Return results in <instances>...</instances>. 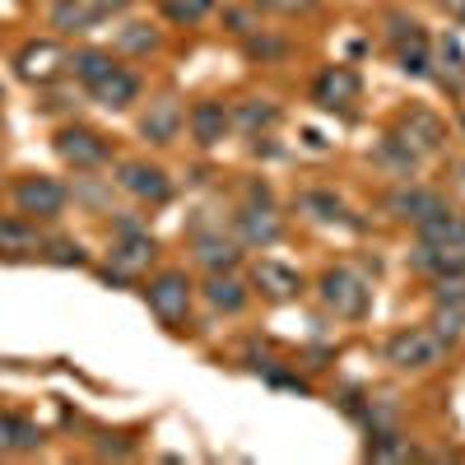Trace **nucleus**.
I'll use <instances>...</instances> for the list:
<instances>
[{
	"label": "nucleus",
	"instance_id": "obj_1",
	"mask_svg": "<svg viewBox=\"0 0 465 465\" xmlns=\"http://www.w3.org/2000/svg\"><path fill=\"white\" fill-rule=\"evenodd\" d=\"M442 359H447V340L438 331L414 326V331H401V335L386 340V363H396L401 372H429Z\"/></svg>",
	"mask_w": 465,
	"mask_h": 465
},
{
	"label": "nucleus",
	"instance_id": "obj_2",
	"mask_svg": "<svg viewBox=\"0 0 465 465\" xmlns=\"http://www.w3.org/2000/svg\"><path fill=\"white\" fill-rule=\"evenodd\" d=\"M317 293H322V302L331 307V312L344 317V322H359L368 312V302H372V289L354 275V270H344V265L340 270H326Z\"/></svg>",
	"mask_w": 465,
	"mask_h": 465
},
{
	"label": "nucleus",
	"instance_id": "obj_3",
	"mask_svg": "<svg viewBox=\"0 0 465 465\" xmlns=\"http://www.w3.org/2000/svg\"><path fill=\"white\" fill-rule=\"evenodd\" d=\"M149 307H153V317H159L163 326H182L186 312H191V284L186 275H177V270H168V275H159L149 289H144Z\"/></svg>",
	"mask_w": 465,
	"mask_h": 465
},
{
	"label": "nucleus",
	"instance_id": "obj_4",
	"mask_svg": "<svg viewBox=\"0 0 465 465\" xmlns=\"http://www.w3.org/2000/svg\"><path fill=\"white\" fill-rule=\"evenodd\" d=\"M396 135L423 159V153H438L447 144V122H442L438 112H429V107H410L401 122H396Z\"/></svg>",
	"mask_w": 465,
	"mask_h": 465
},
{
	"label": "nucleus",
	"instance_id": "obj_5",
	"mask_svg": "<svg viewBox=\"0 0 465 465\" xmlns=\"http://www.w3.org/2000/svg\"><path fill=\"white\" fill-rule=\"evenodd\" d=\"M312 98H317V107H326V112H349V107L359 103V74L349 70V65L322 70L317 84H312Z\"/></svg>",
	"mask_w": 465,
	"mask_h": 465
},
{
	"label": "nucleus",
	"instance_id": "obj_6",
	"mask_svg": "<svg viewBox=\"0 0 465 465\" xmlns=\"http://www.w3.org/2000/svg\"><path fill=\"white\" fill-rule=\"evenodd\" d=\"M15 201H19L24 214L52 219V214H61V205H65V186H56L52 177H28V182H19Z\"/></svg>",
	"mask_w": 465,
	"mask_h": 465
},
{
	"label": "nucleus",
	"instance_id": "obj_7",
	"mask_svg": "<svg viewBox=\"0 0 465 465\" xmlns=\"http://www.w3.org/2000/svg\"><path fill=\"white\" fill-rule=\"evenodd\" d=\"M386 210H391L396 219H405V223H419V219H429V214H438L442 210V196L438 191H429V186H396L391 196H386Z\"/></svg>",
	"mask_w": 465,
	"mask_h": 465
},
{
	"label": "nucleus",
	"instance_id": "obj_8",
	"mask_svg": "<svg viewBox=\"0 0 465 465\" xmlns=\"http://www.w3.org/2000/svg\"><path fill=\"white\" fill-rule=\"evenodd\" d=\"M414 270H423V275L433 280H456L465 275V247H433V242H419L414 256H410Z\"/></svg>",
	"mask_w": 465,
	"mask_h": 465
},
{
	"label": "nucleus",
	"instance_id": "obj_9",
	"mask_svg": "<svg viewBox=\"0 0 465 465\" xmlns=\"http://www.w3.org/2000/svg\"><path fill=\"white\" fill-rule=\"evenodd\" d=\"M149 261H153V238L140 232L135 223H122V238L112 242V265L122 270V275H135V270H144Z\"/></svg>",
	"mask_w": 465,
	"mask_h": 465
},
{
	"label": "nucleus",
	"instance_id": "obj_10",
	"mask_svg": "<svg viewBox=\"0 0 465 465\" xmlns=\"http://www.w3.org/2000/svg\"><path fill=\"white\" fill-rule=\"evenodd\" d=\"M252 284H256L265 298H275V302H289V298H298V293H302L298 270H289V265H280V261H256Z\"/></svg>",
	"mask_w": 465,
	"mask_h": 465
},
{
	"label": "nucleus",
	"instance_id": "obj_11",
	"mask_svg": "<svg viewBox=\"0 0 465 465\" xmlns=\"http://www.w3.org/2000/svg\"><path fill=\"white\" fill-rule=\"evenodd\" d=\"M56 149H61V159L65 163H74V168H98L103 159H107V144L94 135V131H61V140H56Z\"/></svg>",
	"mask_w": 465,
	"mask_h": 465
},
{
	"label": "nucleus",
	"instance_id": "obj_12",
	"mask_svg": "<svg viewBox=\"0 0 465 465\" xmlns=\"http://www.w3.org/2000/svg\"><path fill=\"white\" fill-rule=\"evenodd\" d=\"M419 242H433V247H465V214H451L447 205L429 219H419Z\"/></svg>",
	"mask_w": 465,
	"mask_h": 465
},
{
	"label": "nucleus",
	"instance_id": "obj_13",
	"mask_svg": "<svg viewBox=\"0 0 465 465\" xmlns=\"http://www.w3.org/2000/svg\"><path fill=\"white\" fill-rule=\"evenodd\" d=\"M186 122H191V135H196V144H205V149H210V144H219V140L228 135L232 116H228V107H223V103H196Z\"/></svg>",
	"mask_w": 465,
	"mask_h": 465
},
{
	"label": "nucleus",
	"instance_id": "obj_14",
	"mask_svg": "<svg viewBox=\"0 0 465 465\" xmlns=\"http://www.w3.org/2000/svg\"><path fill=\"white\" fill-rule=\"evenodd\" d=\"M280 232H284V228H280L275 214H270V205H261V210L247 205V210L238 214V238H242L247 247H275Z\"/></svg>",
	"mask_w": 465,
	"mask_h": 465
},
{
	"label": "nucleus",
	"instance_id": "obj_15",
	"mask_svg": "<svg viewBox=\"0 0 465 465\" xmlns=\"http://www.w3.org/2000/svg\"><path fill=\"white\" fill-rule=\"evenodd\" d=\"M116 182H122L131 196H140V201H168V191H173L163 168H149V163H126Z\"/></svg>",
	"mask_w": 465,
	"mask_h": 465
},
{
	"label": "nucleus",
	"instance_id": "obj_16",
	"mask_svg": "<svg viewBox=\"0 0 465 465\" xmlns=\"http://www.w3.org/2000/svg\"><path fill=\"white\" fill-rule=\"evenodd\" d=\"M238 261H242V242L223 238V232H201L196 238V265H205L210 275L214 270H232Z\"/></svg>",
	"mask_w": 465,
	"mask_h": 465
},
{
	"label": "nucleus",
	"instance_id": "obj_17",
	"mask_svg": "<svg viewBox=\"0 0 465 465\" xmlns=\"http://www.w3.org/2000/svg\"><path fill=\"white\" fill-rule=\"evenodd\" d=\"M177 126H182V112H177L173 98H163V103H153V107L144 112L140 135H144L149 144H173V140H177Z\"/></svg>",
	"mask_w": 465,
	"mask_h": 465
},
{
	"label": "nucleus",
	"instance_id": "obj_18",
	"mask_svg": "<svg viewBox=\"0 0 465 465\" xmlns=\"http://www.w3.org/2000/svg\"><path fill=\"white\" fill-rule=\"evenodd\" d=\"M205 302L214 307V312H242L247 307V289H242V280H232V270H214L210 275V284H205Z\"/></svg>",
	"mask_w": 465,
	"mask_h": 465
},
{
	"label": "nucleus",
	"instance_id": "obj_19",
	"mask_svg": "<svg viewBox=\"0 0 465 465\" xmlns=\"http://www.w3.org/2000/svg\"><path fill=\"white\" fill-rule=\"evenodd\" d=\"M377 163L391 173V177H401V182H410L414 177V168H419V153L401 140V135H386L381 144H377Z\"/></svg>",
	"mask_w": 465,
	"mask_h": 465
},
{
	"label": "nucleus",
	"instance_id": "obj_20",
	"mask_svg": "<svg viewBox=\"0 0 465 465\" xmlns=\"http://www.w3.org/2000/svg\"><path fill=\"white\" fill-rule=\"evenodd\" d=\"M61 70V52L52 43H33L19 52V74L24 80H52V74Z\"/></svg>",
	"mask_w": 465,
	"mask_h": 465
},
{
	"label": "nucleus",
	"instance_id": "obj_21",
	"mask_svg": "<svg viewBox=\"0 0 465 465\" xmlns=\"http://www.w3.org/2000/svg\"><path fill=\"white\" fill-rule=\"evenodd\" d=\"M94 94H98L107 107H131V103H135V94H140V80H135L131 70L116 65V70L107 74V80H98V84H94Z\"/></svg>",
	"mask_w": 465,
	"mask_h": 465
},
{
	"label": "nucleus",
	"instance_id": "obj_22",
	"mask_svg": "<svg viewBox=\"0 0 465 465\" xmlns=\"http://www.w3.org/2000/svg\"><path fill=\"white\" fill-rule=\"evenodd\" d=\"M228 116H232V126H242V131H265V126L280 122V107L265 103V98H247V103L232 107Z\"/></svg>",
	"mask_w": 465,
	"mask_h": 465
},
{
	"label": "nucleus",
	"instance_id": "obj_23",
	"mask_svg": "<svg viewBox=\"0 0 465 465\" xmlns=\"http://www.w3.org/2000/svg\"><path fill=\"white\" fill-rule=\"evenodd\" d=\"M298 210H302L307 219H317V223H340V219H344V205L331 196V191H302Z\"/></svg>",
	"mask_w": 465,
	"mask_h": 465
},
{
	"label": "nucleus",
	"instance_id": "obj_24",
	"mask_svg": "<svg viewBox=\"0 0 465 465\" xmlns=\"http://www.w3.org/2000/svg\"><path fill=\"white\" fill-rule=\"evenodd\" d=\"M414 456V447H410V438H401L396 429H381V433H372V442H368V460H410Z\"/></svg>",
	"mask_w": 465,
	"mask_h": 465
},
{
	"label": "nucleus",
	"instance_id": "obj_25",
	"mask_svg": "<svg viewBox=\"0 0 465 465\" xmlns=\"http://www.w3.org/2000/svg\"><path fill=\"white\" fill-rule=\"evenodd\" d=\"M112 70H116V61H112L107 52H80V56H74V74H80L89 89H94L98 80H107Z\"/></svg>",
	"mask_w": 465,
	"mask_h": 465
},
{
	"label": "nucleus",
	"instance_id": "obj_26",
	"mask_svg": "<svg viewBox=\"0 0 465 465\" xmlns=\"http://www.w3.org/2000/svg\"><path fill=\"white\" fill-rule=\"evenodd\" d=\"M210 5H214V0H163V15L173 24H196V19L210 15Z\"/></svg>",
	"mask_w": 465,
	"mask_h": 465
},
{
	"label": "nucleus",
	"instance_id": "obj_27",
	"mask_svg": "<svg viewBox=\"0 0 465 465\" xmlns=\"http://www.w3.org/2000/svg\"><path fill=\"white\" fill-rule=\"evenodd\" d=\"M386 37H391L396 47H410V43H423V28H419V19L386 15Z\"/></svg>",
	"mask_w": 465,
	"mask_h": 465
},
{
	"label": "nucleus",
	"instance_id": "obj_28",
	"mask_svg": "<svg viewBox=\"0 0 465 465\" xmlns=\"http://www.w3.org/2000/svg\"><path fill=\"white\" fill-rule=\"evenodd\" d=\"M429 37H423V43H410V47H401V70L405 74H414V80H423V74H429Z\"/></svg>",
	"mask_w": 465,
	"mask_h": 465
},
{
	"label": "nucleus",
	"instance_id": "obj_29",
	"mask_svg": "<svg viewBox=\"0 0 465 465\" xmlns=\"http://www.w3.org/2000/svg\"><path fill=\"white\" fill-rule=\"evenodd\" d=\"M89 19H94V15H89L84 5H70V0H61V5L52 10V24H56V28H65V33H80V28H89Z\"/></svg>",
	"mask_w": 465,
	"mask_h": 465
},
{
	"label": "nucleus",
	"instance_id": "obj_30",
	"mask_svg": "<svg viewBox=\"0 0 465 465\" xmlns=\"http://www.w3.org/2000/svg\"><path fill=\"white\" fill-rule=\"evenodd\" d=\"M37 238L24 228V223H0V252H28Z\"/></svg>",
	"mask_w": 465,
	"mask_h": 465
},
{
	"label": "nucleus",
	"instance_id": "obj_31",
	"mask_svg": "<svg viewBox=\"0 0 465 465\" xmlns=\"http://www.w3.org/2000/svg\"><path fill=\"white\" fill-rule=\"evenodd\" d=\"M116 43H122L126 52H149V47H153V33H149V24H126Z\"/></svg>",
	"mask_w": 465,
	"mask_h": 465
},
{
	"label": "nucleus",
	"instance_id": "obj_32",
	"mask_svg": "<svg viewBox=\"0 0 465 465\" xmlns=\"http://www.w3.org/2000/svg\"><path fill=\"white\" fill-rule=\"evenodd\" d=\"M52 261H56V265H80L84 252L74 247V242H56V247H52Z\"/></svg>",
	"mask_w": 465,
	"mask_h": 465
},
{
	"label": "nucleus",
	"instance_id": "obj_33",
	"mask_svg": "<svg viewBox=\"0 0 465 465\" xmlns=\"http://www.w3.org/2000/svg\"><path fill=\"white\" fill-rule=\"evenodd\" d=\"M256 5L280 10V15H298V10H307V5H317V0H256Z\"/></svg>",
	"mask_w": 465,
	"mask_h": 465
},
{
	"label": "nucleus",
	"instance_id": "obj_34",
	"mask_svg": "<svg viewBox=\"0 0 465 465\" xmlns=\"http://www.w3.org/2000/svg\"><path fill=\"white\" fill-rule=\"evenodd\" d=\"M252 56H284V43H270V37H256V43L247 47Z\"/></svg>",
	"mask_w": 465,
	"mask_h": 465
},
{
	"label": "nucleus",
	"instance_id": "obj_35",
	"mask_svg": "<svg viewBox=\"0 0 465 465\" xmlns=\"http://www.w3.org/2000/svg\"><path fill=\"white\" fill-rule=\"evenodd\" d=\"M223 19H228V33H252V19H247V10H228Z\"/></svg>",
	"mask_w": 465,
	"mask_h": 465
},
{
	"label": "nucleus",
	"instance_id": "obj_36",
	"mask_svg": "<svg viewBox=\"0 0 465 465\" xmlns=\"http://www.w3.org/2000/svg\"><path fill=\"white\" fill-rule=\"evenodd\" d=\"M447 5V15H456V19H465V0H442Z\"/></svg>",
	"mask_w": 465,
	"mask_h": 465
},
{
	"label": "nucleus",
	"instance_id": "obj_37",
	"mask_svg": "<svg viewBox=\"0 0 465 465\" xmlns=\"http://www.w3.org/2000/svg\"><path fill=\"white\" fill-rule=\"evenodd\" d=\"M126 0H98V10H122Z\"/></svg>",
	"mask_w": 465,
	"mask_h": 465
}]
</instances>
